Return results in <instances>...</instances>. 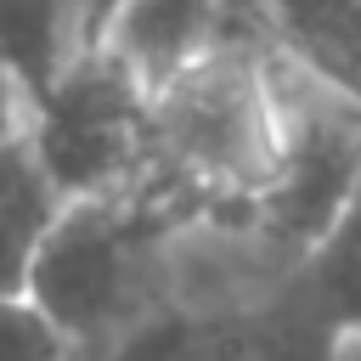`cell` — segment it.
Returning <instances> with one entry per match:
<instances>
[{
    "label": "cell",
    "mask_w": 361,
    "mask_h": 361,
    "mask_svg": "<svg viewBox=\"0 0 361 361\" xmlns=\"http://www.w3.org/2000/svg\"><path fill=\"white\" fill-rule=\"evenodd\" d=\"M288 135V51L220 39L152 90L147 186L186 226L243 231Z\"/></svg>",
    "instance_id": "cell-1"
},
{
    "label": "cell",
    "mask_w": 361,
    "mask_h": 361,
    "mask_svg": "<svg viewBox=\"0 0 361 361\" xmlns=\"http://www.w3.org/2000/svg\"><path fill=\"white\" fill-rule=\"evenodd\" d=\"M186 231L147 186H118L96 197H68L51 220L23 299L79 350H113L147 310H158V271L169 237Z\"/></svg>",
    "instance_id": "cell-2"
},
{
    "label": "cell",
    "mask_w": 361,
    "mask_h": 361,
    "mask_svg": "<svg viewBox=\"0 0 361 361\" xmlns=\"http://www.w3.org/2000/svg\"><path fill=\"white\" fill-rule=\"evenodd\" d=\"M147 118H152V90L90 39L79 62L28 107L23 135L62 197H96L141 175Z\"/></svg>",
    "instance_id": "cell-3"
},
{
    "label": "cell",
    "mask_w": 361,
    "mask_h": 361,
    "mask_svg": "<svg viewBox=\"0 0 361 361\" xmlns=\"http://www.w3.org/2000/svg\"><path fill=\"white\" fill-rule=\"evenodd\" d=\"M344 333L282 265L254 299L220 310H147L107 361H338Z\"/></svg>",
    "instance_id": "cell-4"
},
{
    "label": "cell",
    "mask_w": 361,
    "mask_h": 361,
    "mask_svg": "<svg viewBox=\"0 0 361 361\" xmlns=\"http://www.w3.org/2000/svg\"><path fill=\"white\" fill-rule=\"evenodd\" d=\"M220 39H226V0H124L96 28V45L118 56L147 90L169 85Z\"/></svg>",
    "instance_id": "cell-5"
},
{
    "label": "cell",
    "mask_w": 361,
    "mask_h": 361,
    "mask_svg": "<svg viewBox=\"0 0 361 361\" xmlns=\"http://www.w3.org/2000/svg\"><path fill=\"white\" fill-rule=\"evenodd\" d=\"M90 39L96 34L79 0H0V62L23 85L28 107L79 62Z\"/></svg>",
    "instance_id": "cell-6"
},
{
    "label": "cell",
    "mask_w": 361,
    "mask_h": 361,
    "mask_svg": "<svg viewBox=\"0 0 361 361\" xmlns=\"http://www.w3.org/2000/svg\"><path fill=\"white\" fill-rule=\"evenodd\" d=\"M62 203L68 197L45 175L28 135H0V299L23 293L28 265L51 231V220L62 214Z\"/></svg>",
    "instance_id": "cell-7"
},
{
    "label": "cell",
    "mask_w": 361,
    "mask_h": 361,
    "mask_svg": "<svg viewBox=\"0 0 361 361\" xmlns=\"http://www.w3.org/2000/svg\"><path fill=\"white\" fill-rule=\"evenodd\" d=\"M0 361H73V344L23 293H6L0 299Z\"/></svg>",
    "instance_id": "cell-8"
},
{
    "label": "cell",
    "mask_w": 361,
    "mask_h": 361,
    "mask_svg": "<svg viewBox=\"0 0 361 361\" xmlns=\"http://www.w3.org/2000/svg\"><path fill=\"white\" fill-rule=\"evenodd\" d=\"M23 124H28V96L11 79V68L0 62V135H23Z\"/></svg>",
    "instance_id": "cell-9"
},
{
    "label": "cell",
    "mask_w": 361,
    "mask_h": 361,
    "mask_svg": "<svg viewBox=\"0 0 361 361\" xmlns=\"http://www.w3.org/2000/svg\"><path fill=\"white\" fill-rule=\"evenodd\" d=\"M79 6H85V17H90V34H96V28L113 17V6H124V0H79Z\"/></svg>",
    "instance_id": "cell-10"
}]
</instances>
